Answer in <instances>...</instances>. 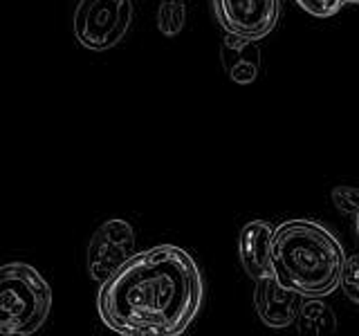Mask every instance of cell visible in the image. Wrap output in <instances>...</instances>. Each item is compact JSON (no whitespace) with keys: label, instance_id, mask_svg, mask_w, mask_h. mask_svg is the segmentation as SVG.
Masks as SVG:
<instances>
[{"label":"cell","instance_id":"6da1fadb","mask_svg":"<svg viewBox=\"0 0 359 336\" xmlns=\"http://www.w3.org/2000/svg\"><path fill=\"white\" fill-rule=\"evenodd\" d=\"M205 302V280L196 258L177 244L135 253L97 294V312L121 336H180Z\"/></svg>","mask_w":359,"mask_h":336},{"label":"cell","instance_id":"7a4b0ae2","mask_svg":"<svg viewBox=\"0 0 359 336\" xmlns=\"http://www.w3.org/2000/svg\"><path fill=\"white\" fill-rule=\"evenodd\" d=\"M346 253L317 220H285L272 235V276L299 296L325 298L339 289Z\"/></svg>","mask_w":359,"mask_h":336},{"label":"cell","instance_id":"3957f363","mask_svg":"<svg viewBox=\"0 0 359 336\" xmlns=\"http://www.w3.org/2000/svg\"><path fill=\"white\" fill-rule=\"evenodd\" d=\"M54 294L36 267L0 265V336H32L50 318Z\"/></svg>","mask_w":359,"mask_h":336},{"label":"cell","instance_id":"277c9868","mask_svg":"<svg viewBox=\"0 0 359 336\" xmlns=\"http://www.w3.org/2000/svg\"><path fill=\"white\" fill-rule=\"evenodd\" d=\"M133 16V0H79L72 20L74 36L86 50H112L126 38Z\"/></svg>","mask_w":359,"mask_h":336},{"label":"cell","instance_id":"5b68a950","mask_svg":"<svg viewBox=\"0 0 359 336\" xmlns=\"http://www.w3.org/2000/svg\"><path fill=\"white\" fill-rule=\"evenodd\" d=\"M135 229L133 224L121 218H110L93 233L88 242L86 267L93 280L101 285L117 272L121 265H126L135 255Z\"/></svg>","mask_w":359,"mask_h":336},{"label":"cell","instance_id":"8992f818","mask_svg":"<svg viewBox=\"0 0 359 336\" xmlns=\"http://www.w3.org/2000/svg\"><path fill=\"white\" fill-rule=\"evenodd\" d=\"M213 11L224 31L261 41L276 27L280 0H213Z\"/></svg>","mask_w":359,"mask_h":336},{"label":"cell","instance_id":"52a82bcc","mask_svg":"<svg viewBox=\"0 0 359 336\" xmlns=\"http://www.w3.org/2000/svg\"><path fill=\"white\" fill-rule=\"evenodd\" d=\"M299 302H301V296L297 291L280 285L272 274L256 280L254 307L267 328H272V330L292 328L297 318V312H299Z\"/></svg>","mask_w":359,"mask_h":336},{"label":"cell","instance_id":"ba28073f","mask_svg":"<svg viewBox=\"0 0 359 336\" xmlns=\"http://www.w3.org/2000/svg\"><path fill=\"white\" fill-rule=\"evenodd\" d=\"M272 235L274 227L265 220H252L238 235V260L254 283L272 274Z\"/></svg>","mask_w":359,"mask_h":336},{"label":"cell","instance_id":"9c48e42d","mask_svg":"<svg viewBox=\"0 0 359 336\" xmlns=\"http://www.w3.org/2000/svg\"><path fill=\"white\" fill-rule=\"evenodd\" d=\"M220 63L233 83H254L258 72H261V48H258V41L227 31V36L220 41Z\"/></svg>","mask_w":359,"mask_h":336},{"label":"cell","instance_id":"30bf717a","mask_svg":"<svg viewBox=\"0 0 359 336\" xmlns=\"http://www.w3.org/2000/svg\"><path fill=\"white\" fill-rule=\"evenodd\" d=\"M294 325H297L299 334H303V336H325V334H334L337 316H334L332 307L323 302V298L301 296Z\"/></svg>","mask_w":359,"mask_h":336},{"label":"cell","instance_id":"8fae6325","mask_svg":"<svg viewBox=\"0 0 359 336\" xmlns=\"http://www.w3.org/2000/svg\"><path fill=\"white\" fill-rule=\"evenodd\" d=\"M184 22H187L184 0H162L160 9H157V29L164 36L173 38L184 29Z\"/></svg>","mask_w":359,"mask_h":336},{"label":"cell","instance_id":"7c38bea8","mask_svg":"<svg viewBox=\"0 0 359 336\" xmlns=\"http://www.w3.org/2000/svg\"><path fill=\"white\" fill-rule=\"evenodd\" d=\"M339 287L346 294V298H351L355 305H359V253L346 258Z\"/></svg>","mask_w":359,"mask_h":336},{"label":"cell","instance_id":"4fadbf2b","mask_svg":"<svg viewBox=\"0 0 359 336\" xmlns=\"http://www.w3.org/2000/svg\"><path fill=\"white\" fill-rule=\"evenodd\" d=\"M297 5L312 16L328 18L341 11L346 5H359V0H297Z\"/></svg>","mask_w":359,"mask_h":336},{"label":"cell","instance_id":"5bb4252c","mask_svg":"<svg viewBox=\"0 0 359 336\" xmlns=\"http://www.w3.org/2000/svg\"><path fill=\"white\" fill-rule=\"evenodd\" d=\"M332 204L344 216H357L359 213V188L355 186H334L332 188Z\"/></svg>","mask_w":359,"mask_h":336},{"label":"cell","instance_id":"9a60e30c","mask_svg":"<svg viewBox=\"0 0 359 336\" xmlns=\"http://www.w3.org/2000/svg\"><path fill=\"white\" fill-rule=\"evenodd\" d=\"M355 222H357V235H359V213L355 216Z\"/></svg>","mask_w":359,"mask_h":336}]
</instances>
